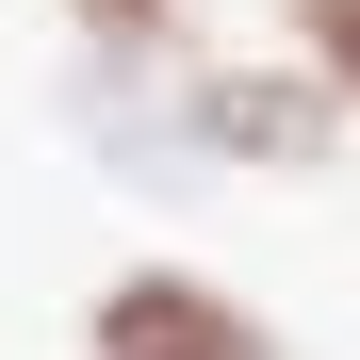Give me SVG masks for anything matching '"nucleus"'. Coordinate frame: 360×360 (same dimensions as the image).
Returning a JSON list of instances; mask_svg holds the SVG:
<instances>
[{
  "mask_svg": "<svg viewBox=\"0 0 360 360\" xmlns=\"http://www.w3.org/2000/svg\"><path fill=\"white\" fill-rule=\"evenodd\" d=\"M180 148H197V180H328L360 115L295 49H180Z\"/></svg>",
  "mask_w": 360,
  "mask_h": 360,
  "instance_id": "1",
  "label": "nucleus"
},
{
  "mask_svg": "<svg viewBox=\"0 0 360 360\" xmlns=\"http://www.w3.org/2000/svg\"><path fill=\"white\" fill-rule=\"evenodd\" d=\"M82 360H295L278 311H246L213 262H115L82 295Z\"/></svg>",
  "mask_w": 360,
  "mask_h": 360,
  "instance_id": "2",
  "label": "nucleus"
},
{
  "mask_svg": "<svg viewBox=\"0 0 360 360\" xmlns=\"http://www.w3.org/2000/svg\"><path fill=\"white\" fill-rule=\"evenodd\" d=\"M82 66H180L197 49V0H49Z\"/></svg>",
  "mask_w": 360,
  "mask_h": 360,
  "instance_id": "3",
  "label": "nucleus"
},
{
  "mask_svg": "<svg viewBox=\"0 0 360 360\" xmlns=\"http://www.w3.org/2000/svg\"><path fill=\"white\" fill-rule=\"evenodd\" d=\"M278 49H295V66L360 115V0H278Z\"/></svg>",
  "mask_w": 360,
  "mask_h": 360,
  "instance_id": "4",
  "label": "nucleus"
}]
</instances>
